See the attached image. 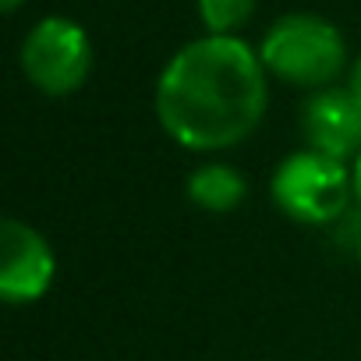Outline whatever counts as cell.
I'll return each mask as SVG.
<instances>
[{
  "mask_svg": "<svg viewBox=\"0 0 361 361\" xmlns=\"http://www.w3.org/2000/svg\"><path fill=\"white\" fill-rule=\"evenodd\" d=\"M266 64L241 36H202L180 47L156 82V117L185 149L216 152L245 142L269 103Z\"/></svg>",
  "mask_w": 361,
  "mask_h": 361,
  "instance_id": "6da1fadb",
  "label": "cell"
},
{
  "mask_svg": "<svg viewBox=\"0 0 361 361\" xmlns=\"http://www.w3.org/2000/svg\"><path fill=\"white\" fill-rule=\"evenodd\" d=\"M259 57L269 75L301 85V89H329L347 68V43L340 29L319 15L298 11L276 18L262 43Z\"/></svg>",
  "mask_w": 361,
  "mask_h": 361,
  "instance_id": "7a4b0ae2",
  "label": "cell"
},
{
  "mask_svg": "<svg viewBox=\"0 0 361 361\" xmlns=\"http://www.w3.org/2000/svg\"><path fill=\"white\" fill-rule=\"evenodd\" d=\"M269 195L290 220L333 227L354 206V173L333 156L301 149L273 170Z\"/></svg>",
  "mask_w": 361,
  "mask_h": 361,
  "instance_id": "3957f363",
  "label": "cell"
},
{
  "mask_svg": "<svg viewBox=\"0 0 361 361\" xmlns=\"http://www.w3.org/2000/svg\"><path fill=\"white\" fill-rule=\"evenodd\" d=\"M22 71L47 96H68L82 89L92 71L89 32L64 15L39 18L22 43Z\"/></svg>",
  "mask_w": 361,
  "mask_h": 361,
  "instance_id": "277c9868",
  "label": "cell"
},
{
  "mask_svg": "<svg viewBox=\"0 0 361 361\" xmlns=\"http://www.w3.org/2000/svg\"><path fill=\"white\" fill-rule=\"evenodd\" d=\"M57 262L47 245V238L22 224V220H4L0 231V294L11 305H29L43 298L54 283Z\"/></svg>",
  "mask_w": 361,
  "mask_h": 361,
  "instance_id": "5b68a950",
  "label": "cell"
},
{
  "mask_svg": "<svg viewBox=\"0 0 361 361\" xmlns=\"http://www.w3.org/2000/svg\"><path fill=\"white\" fill-rule=\"evenodd\" d=\"M301 131L308 149L333 159L361 156V103L350 89H319L301 106Z\"/></svg>",
  "mask_w": 361,
  "mask_h": 361,
  "instance_id": "8992f818",
  "label": "cell"
},
{
  "mask_svg": "<svg viewBox=\"0 0 361 361\" xmlns=\"http://www.w3.org/2000/svg\"><path fill=\"white\" fill-rule=\"evenodd\" d=\"M245 177L227 163H206L188 173V199L206 213H231L245 202Z\"/></svg>",
  "mask_w": 361,
  "mask_h": 361,
  "instance_id": "52a82bcc",
  "label": "cell"
},
{
  "mask_svg": "<svg viewBox=\"0 0 361 361\" xmlns=\"http://www.w3.org/2000/svg\"><path fill=\"white\" fill-rule=\"evenodd\" d=\"M259 0H195L206 36H238L255 15Z\"/></svg>",
  "mask_w": 361,
  "mask_h": 361,
  "instance_id": "ba28073f",
  "label": "cell"
},
{
  "mask_svg": "<svg viewBox=\"0 0 361 361\" xmlns=\"http://www.w3.org/2000/svg\"><path fill=\"white\" fill-rule=\"evenodd\" d=\"M329 234H333V245L361 269V206L357 202L329 227Z\"/></svg>",
  "mask_w": 361,
  "mask_h": 361,
  "instance_id": "9c48e42d",
  "label": "cell"
},
{
  "mask_svg": "<svg viewBox=\"0 0 361 361\" xmlns=\"http://www.w3.org/2000/svg\"><path fill=\"white\" fill-rule=\"evenodd\" d=\"M354 96H357V103H361V57L354 61V68H350V85H347Z\"/></svg>",
  "mask_w": 361,
  "mask_h": 361,
  "instance_id": "30bf717a",
  "label": "cell"
},
{
  "mask_svg": "<svg viewBox=\"0 0 361 361\" xmlns=\"http://www.w3.org/2000/svg\"><path fill=\"white\" fill-rule=\"evenodd\" d=\"M350 173H354V202L361 206V156L354 159V170Z\"/></svg>",
  "mask_w": 361,
  "mask_h": 361,
  "instance_id": "8fae6325",
  "label": "cell"
},
{
  "mask_svg": "<svg viewBox=\"0 0 361 361\" xmlns=\"http://www.w3.org/2000/svg\"><path fill=\"white\" fill-rule=\"evenodd\" d=\"M22 4H25V0H0V8H4L8 15H11V11H18Z\"/></svg>",
  "mask_w": 361,
  "mask_h": 361,
  "instance_id": "7c38bea8",
  "label": "cell"
}]
</instances>
